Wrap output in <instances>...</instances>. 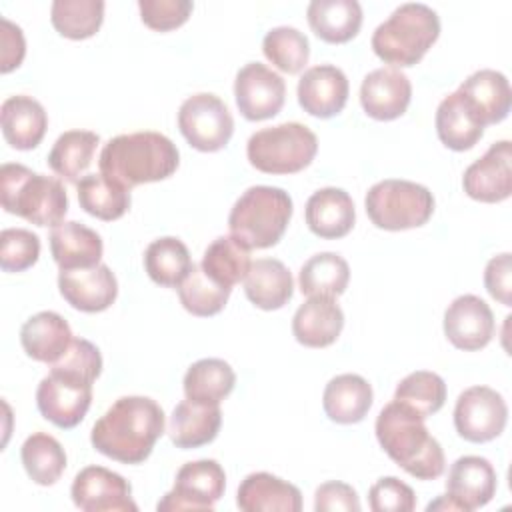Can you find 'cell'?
I'll use <instances>...</instances> for the list:
<instances>
[{
	"label": "cell",
	"mask_w": 512,
	"mask_h": 512,
	"mask_svg": "<svg viewBox=\"0 0 512 512\" xmlns=\"http://www.w3.org/2000/svg\"><path fill=\"white\" fill-rule=\"evenodd\" d=\"M164 434V410L148 396L118 398L92 426V446L122 464H140Z\"/></svg>",
	"instance_id": "1"
},
{
	"label": "cell",
	"mask_w": 512,
	"mask_h": 512,
	"mask_svg": "<svg viewBox=\"0 0 512 512\" xmlns=\"http://www.w3.org/2000/svg\"><path fill=\"white\" fill-rule=\"evenodd\" d=\"M424 420L406 404L392 400L380 410L374 430L382 450L404 472L418 480H436L446 468V458Z\"/></svg>",
	"instance_id": "2"
},
{
	"label": "cell",
	"mask_w": 512,
	"mask_h": 512,
	"mask_svg": "<svg viewBox=\"0 0 512 512\" xmlns=\"http://www.w3.org/2000/svg\"><path fill=\"white\" fill-rule=\"evenodd\" d=\"M176 144L152 130L110 138L98 158L100 174L130 190L140 184L166 180L178 168Z\"/></svg>",
	"instance_id": "3"
},
{
	"label": "cell",
	"mask_w": 512,
	"mask_h": 512,
	"mask_svg": "<svg viewBox=\"0 0 512 512\" xmlns=\"http://www.w3.org/2000/svg\"><path fill=\"white\" fill-rule=\"evenodd\" d=\"M440 36L438 14L420 2L400 4L372 34L374 54L392 68L418 64Z\"/></svg>",
	"instance_id": "4"
},
{
	"label": "cell",
	"mask_w": 512,
	"mask_h": 512,
	"mask_svg": "<svg viewBox=\"0 0 512 512\" xmlns=\"http://www.w3.org/2000/svg\"><path fill=\"white\" fill-rule=\"evenodd\" d=\"M0 200L6 212L36 226L56 228L68 212V196L62 182L54 176L32 172L22 164H2Z\"/></svg>",
	"instance_id": "5"
},
{
	"label": "cell",
	"mask_w": 512,
	"mask_h": 512,
	"mask_svg": "<svg viewBox=\"0 0 512 512\" xmlns=\"http://www.w3.org/2000/svg\"><path fill=\"white\" fill-rule=\"evenodd\" d=\"M292 218V198L278 186H250L232 206L228 216L230 236L246 248L278 244Z\"/></svg>",
	"instance_id": "6"
},
{
	"label": "cell",
	"mask_w": 512,
	"mask_h": 512,
	"mask_svg": "<svg viewBox=\"0 0 512 512\" xmlns=\"http://www.w3.org/2000/svg\"><path fill=\"white\" fill-rule=\"evenodd\" d=\"M316 152V134L300 122L262 128L246 144L248 162L264 174H296L310 166Z\"/></svg>",
	"instance_id": "7"
},
{
	"label": "cell",
	"mask_w": 512,
	"mask_h": 512,
	"mask_svg": "<svg viewBox=\"0 0 512 512\" xmlns=\"http://www.w3.org/2000/svg\"><path fill=\"white\" fill-rule=\"evenodd\" d=\"M364 206L376 228L398 232L424 226L434 212V196L422 184L388 178L366 192Z\"/></svg>",
	"instance_id": "8"
},
{
	"label": "cell",
	"mask_w": 512,
	"mask_h": 512,
	"mask_svg": "<svg viewBox=\"0 0 512 512\" xmlns=\"http://www.w3.org/2000/svg\"><path fill=\"white\" fill-rule=\"evenodd\" d=\"M178 128L192 148L200 152H218L232 138L234 118L216 94L198 92L182 102L178 110Z\"/></svg>",
	"instance_id": "9"
},
{
	"label": "cell",
	"mask_w": 512,
	"mask_h": 512,
	"mask_svg": "<svg viewBox=\"0 0 512 512\" xmlns=\"http://www.w3.org/2000/svg\"><path fill=\"white\" fill-rule=\"evenodd\" d=\"M92 380L50 368L36 390V404L40 414L58 428L70 430L78 426L92 402Z\"/></svg>",
	"instance_id": "10"
},
{
	"label": "cell",
	"mask_w": 512,
	"mask_h": 512,
	"mask_svg": "<svg viewBox=\"0 0 512 512\" xmlns=\"http://www.w3.org/2000/svg\"><path fill=\"white\" fill-rule=\"evenodd\" d=\"M508 422V406L500 392L488 386L466 388L454 406V428L460 438L482 444L498 438Z\"/></svg>",
	"instance_id": "11"
},
{
	"label": "cell",
	"mask_w": 512,
	"mask_h": 512,
	"mask_svg": "<svg viewBox=\"0 0 512 512\" xmlns=\"http://www.w3.org/2000/svg\"><path fill=\"white\" fill-rule=\"evenodd\" d=\"M226 488L224 468L210 458L186 462L174 480V488L156 504L162 510H212Z\"/></svg>",
	"instance_id": "12"
},
{
	"label": "cell",
	"mask_w": 512,
	"mask_h": 512,
	"mask_svg": "<svg viewBox=\"0 0 512 512\" xmlns=\"http://www.w3.org/2000/svg\"><path fill=\"white\" fill-rule=\"evenodd\" d=\"M234 98L240 114L246 120H268L282 110L286 84L282 76L266 64L248 62L236 74Z\"/></svg>",
	"instance_id": "13"
},
{
	"label": "cell",
	"mask_w": 512,
	"mask_h": 512,
	"mask_svg": "<svg viewBox=\"0 0 512 512\" xmlns=\"http://www.w3.org/2000/svg\"><path fill=\"white\" fill-rule=\"evenodd\" d=\"M72 502L84 512H136L138 506L132 500L130 482L104 468L86 466L82 468L70 488Z\"/></svg>",
	"instance_id": "14"
},
{
	"label": "cell",
	"mask_w": 512,
	"mask_h": 512,
	"mask_svg": "<svg viewBox=\"0 0 512 512\" xmlns=\"http://www.w3.org/2000/svg\"><path fill=\"white\" fill-rule=\"evenodd\" d=\"M464 192L486 204L502 202L512 194V144L498 140L482 158L472 162L462 176Z\"/></svg>",
	"instance_id": "15"
},
{
	"label": "cell",
	"mask_w": 512,
	"mask_h": 512,
	"mask_svg": "<svg viewBox=\"0 0 512 512\" xmlns=\"http://www.w3.org/2000/svg\"><path fill=\"white\" fill-rule=\"evenodd\" d=\"M494 326L490 306L474 294L454 298L444 312V334L458 350L474 352L484 348L494 336Z\"/></svg>",
	"instance_id": "16"
},
{
	"label": "cell",
	"mask_w": 512,
	"mask_h": 512,
	"mask_svg": "<svg viewBox=\"0 0 512 512\" xmlns=\"http://www.w3.org/2000/svg\"><path fill=\"white\" fill-rule=\"evenodd\" d=\"M58 288L72 308L88 314L110 308L118 296L116 276L106 264L60 270Z\"/></svg>",
	"instance_id": "17"
},
{
	"label": "cell",
	"mask_w": 512,
	"mask_h": 512,
	"mask_svg": "<svg viewBox=\"0 0 512 512\" xmlns=\"http://www.w3.org/2000/svg\"><path fill=\"white\" fill-rule=\"evenodd\" d=\"M412 98V84L400 68L384 66L364 76L360 104L374 120H394L402 116Z\"/></svg>",
	"instance_id": "18"
},
{
	"label": "cell",
	"mask_w": 512,
	"mask_h": 512,
	"mask_svg": "<svg viewBox=\"0 0 512 512\" xmlns=\"http://www.w3.org/2000/svg\"><path fill=\"white\" fill-rule=\"evenodd\" d=\"M348 78L332 64H318L308 68L298 80V102L310 116L332 118L344 110L348 100Z\"/></svg>",
	"instance_id": "19"
},
{
	"label": "cell",
	"mask_w": 512,
	"mask_h": 512,
	"mask_svg": "<svg viewBox=\"0 0 512 512\" xmlns=\"http://www.w3.org/2000/svg\"><path fill=\"white\" fill-rule=\"evenodd\" d=\"M496 470L482 456H462L450 470L446 494L456 502L458 510L470 512L486 506L496 494Z\"/></svg>",
	"instance_id": "20"
},
{
	"label": "cell",
	"mask_w": 512,
	"mask_h": 512,
	"mask_svg": "<svg viewBox=\"0 0 512 512\" xmlns=\"http://www.w3.org/2000/svg\"><path fill=\"white\" fill-rule=\"evenodd\" d=\"M236 504L244 512H300L302 494L270 472H252L240 482Z\"/></svg>",
	"instance_id": "21"
},
{
	"label": "cell",
	"mask_w": 512,
	"mask_h": 512,
	"mask_svg": "<svg viewBox=\"0 0 512 512\" xmlns=\"http://www.w3.org/2000/svg\"><path fill=\"white\" fill-rule=\"evenodd\" d=\"M458 92L470 104L482 126L498 124L510 112L512 90L508 78L498 70H476L460 84Z\"/></svg>",
	"instance_id": "22"
},
{
	"label": "cell",
	"mask_w": 512,
	"mask_h": 512,
	"mask_svg": "<svg viewBox=\"0 0 512 512\" xmlns=\"http://www.w3.org/2000/svg\"><path fill=\"white\" fill-rule=\"evenodd\" d=\"M304 216L310 232L326 240L346 236L356 222V210L350 194L336 186L316 190L306 202Z\"/></svg>",
	"instance_id": "23"
},
{
	"label": "cell",
	"mask_w": 512,
	"mask_h": 512,
	"mask_svg": "<svg viewBox=\"0 0 512 512\" xmlns=\"http://www.w3.org/2000/svg\"><path fill=\"white\" fill-rule=\"evenodd\" d=\"M344 328V312L334 298L310 296L292 318L294 338L308 348H326Z\"/></svg>",
	"instance_id": "24"
},
{
	"label": "cell",
	"mask_w": 512,
	"mask_h": 512,
	"mask_svg": "<svg viewBox=\"0 0 512 512\" xmlns=\"http://www.w3.org/2000/svg\"><path fill=\"white\" fill-rule=\"evenodd\" d=\"M74 336L68 322L52 310L30 316L20 328V344L24 352L44 364L58 362L70 348Z\"/></svg>",
	"instance_id": "25"
},
{
	"label": "cell",
	"mask_w": 512,
	"mask_h": 512,
	"mask_svg": "<svg viewBox=\"0 0 512 512\" xmlns=\"http://www.w3.org/2000/svg\"><path fill=\"white\" fill-rule=\"evenodd\" d=\"M0 122L4 140L16 150L36 148L48 128L44 106L26 94L10 96L2 102Z\"/></svg>",
	"instance_id": "26"
},
{
	"label": "cell",
	"mask_w": 512,
	"mask_h": 512,
	"mask_svg": "<svg viewBox=\"0 0 512 512\" xmlns=\"http://www.w3.org/2000/svg\"><path fill=\"white\" fill-rule=\"evenodd\" d=\"M50 252L60 270L90 268L100 264L104 244L96 230L70 220L52 228Z\"/></svg>",
	"instance_id": "27"
},
{
	"label": "cell",
	"mask_w": 512,
	"mask_h": 512,
	"mask_svg": "<svg viewBox=\"0 0 512 512\" xmlns=\"http://www.w3.org/2000/svg\"><path fill=\"white\" fill-rule=\"evenodd\" d=\"M222 424V410L220 406L198 404L192 400H182L176 404L170 416L168 434L176 448L190 450L204 444H210Z\"/></svg>",
	"instance_id": "28"
},
{
	"label": "cell",
	"mask_w": 512,
	"mask_h": 512,
	"mask_svg": "<svg viewBox=\"0 0 512 512\" xmlns=\"http://www.w3.org/2000/svg\"><path fill=\"white\" fill-rule=\"evenodd\" d=\"M372 386L358 374L334 376L322 394V406L326 416L336 424L360 422L372 406Z\"/></svg>",
	"instance_id": "29"
},
{
	"label": "cell",
	"mask_w": 512,
	"mask_h": 512,
	"mask_svg": "<svg viewBox=\"0 0 512 512\" xmlns=\"http://www.w3.org/2000/svg\"><path fill=\"white\" fill-rule=\"evenodd\" d=\"M246 298L260 310L282 308L294 292L290 270L276 258H258L244 278Z\"/></svg>",
	"instance_id": "30"
},
{
	"label": "cell",
	"mask_w": 512,
	"mask_h": 512,
	"mask_svg": "<svg viewBox=\"0 0 512 512\" xmlns=\"http://www.w3.org/2000/svg\"><path fill=\"white\" fill-rule=\"evenodd\" d=\"M306 18L320 40L344 44L352 40L362 26V6L356 0H312Z\"/></svg>",
	"instance_id": "31"
},
{
	"label": "cell",
	"mask_w": 512,
	"mask_h": 512,
	"mask_svg": "<svg viewBox=\"0 0 512 512\" xmlns=\"http://www.w3.org/2000/svg\"><path fill=\"white\" fill-rule=\"evenodd\" d=\"M436 132L446 148L464 152L470 150L482 138L484 126L480 124L464 96L456 90L438 104Z\"/></svg>",
	"instance_id": "32"
},
{
	"label": "cell",
	"mask_w": 512,
	"mask_h": 512,
	"mask_svg": "<svg viewBox=\"0 0 512 512\" xmlns=\"http://www.w3.org/2000/svg\"><path fill=\"white\" fill-rule=\"evenodd\" d=\"M236 384L232 366L222 358H202L184 374V394L188 400L218 406Z\"/></svg>",
	"instance_id": "33"
},
{
	"label": "cell",
	"mask_w": 512,
	"mask_h": 512,
	"mask_svg": "<svg viewBox=\"0 0 512 512\" xmlns=\"http://www.w3.org/2000/svg\"><path fill=\"white\" fill-rule=\"evenodd\" d=\"M192 266L186 244L176 236H162L150 242L144 252V268L150 280L166 288H178Z\"/></svg>",
	"instance_id": "34"
},
{
	"label": "cell",
	"mask_w": 512,
	"mask_h": 512,
	"mask_svg": "<svg viewBox=\"0 0 512 512\" xmlns=\"http://www.w3.org/2000/svg\"><path fill=\"white\" fill-rule=\"evenodd\" d=\"M350 280L348 262L336 252H320L308 258L298 274L300 292L310 296L336 298L344 294Z\"/></svg>",
	"instance_id": "35"
},
{
	"label": "cell",
	"mask_w": 512,
	"mask_h": 512,
	"mask_svg": "<svg viewBox=\"0 0 512 512\" xmlns=\"http://www.w3.org/2000/svg\"><path fill=\"white\" fill-rule=\"evenodd\" d=\"M100 136L92 130H68L60 134L48 154V166L68 182H78L92 164Z\"/></svg>",
	"instance_id": "36"
},
{
	"label": "cell",
	"mask_w": 512,
	"mask_h": 512,
	"mask_svg": "<svg viewBox=\"0 0 512 512\" xmlns=\"http://www.w3.org/2000/svg\"><path fill=\"white\" fill-rule=\"evenodd\" d=\"M250 266V248H246L234 236H218L212 240L200 262L204 274L226 288H232L244 280Z\"/></svg>",
	"instance_id": "37"
},
{
	"label": "cell",
	"mask_w": 512,
	"mask_h": 512,
	"mask_svg": "<svg viewBox=\"0 0 512 512\" xmlns=\"http://www.w3.org/2000/svg\"><path fill=\"white\" fill-rule=\"evenodd\" d=\"M78 202L84 212L100 220H118L130 208V190L108 180L104 174H86L76 182Z\"/></svg>",
	"instance_id": "38"
},
{
	"label": "cell",
	"mask_w": 512,
	"mask_h": 512,
	"mask_svg": "<svg viewBox=\"0 0 512 512\" xmlns=\"http://www.w3.org/2000/svg\"><path fill=\"white\" fill-rule=\"evenodd\" d=\"M20 458L30 480L40 486L56 484L66 468V452L62 444L46 432L28 436L20 448Z\"/></svg>",
	"instance_id": "39"
},
{
	"label": "cell",
	"mask_w": 512,
	"mask_h": 512,
	"mask_svg": "<svg viewBox=\"0 0 512 512\" xmlns=\"http://www.w3.org/2000/svg\"><path fill=\"white\" fill-rule=\"evenodd\" d=\"M52 26L70 40L94 36L104 20L102 0H54L50 8Z\"/></svg>",
	"instance_id": "40"
},
{
	"label": "cell",
	"mask_w": 512,
	"mask_h": 512,
	"mask_svg": "<svg viewBox=\"0 0 512 512\" xmlns=\"http://www.w3.org/2000/svg\"><path fill=\"white\" fill-rule=\"evenodd\" d=\"M230 292H232V288H226V286L214 282L196 264L192 266L190 274L178 286V298H180V304L184 306V310L190 312L192 316H200V318L218 314L226 306Z\"/></svg>",
	"instance_id": "41"
},
{
	"label": "cell",
	"mask_w": 512,
	"mask_h": 512,
	"mask_svg": "<svg viewBox=\"0 0 512 512\" xmlns=\"http://www.w3.org/2000/svg\"><path fill=\"white\" fill-rule=\"evenodd\" d=\"M264 56L282 72L298 74L310 58V42L294 26H276L262 40Z\"/></svg>",
	"instance_id": "42"
},
{
	"label": "cell",
	"mask_w": 512,
	"mask_h": 512,
	"mask_svg": "<svg viewBox=\"0 0 512 512\" xmlns=\"http://www.w3.org/2000/svg\"><path fill=\"white\" fill-rule=\"evenodd\" d=\"M394 400L406 404L422 418L436 414L446 402V384L442 376L428 370H416L400 380Z\"/></svg>",
	"instance_id": "43"
},
{
	"label": "cell",
	"mask_w": 512,
	"mask_h": 512,
	"mask_svg": "<svg viewBox=\"0 0 512 512\" xmlns=\"http://www.w3.org/2000/svg\"><path fill=\"white\" fill-rule=\"evenodd\" d=\"M40 256V238L26 228H6L0 234V266L4 272H24Z\"/></svg>",
	"instance_id": "44"
},
{
	"label": "cell",
	"mask_w": 512,
	"mask_h": 512,
	"mask_svg": "<svg viewBox=\"0 0 512 512\" xmlns=\"http://www.w3.org/2000/svg\"><path fill=\"white\" fill-rule=\"evenodd\" d=\"M194 4L190 0H138L142 22L156 32H168L182 26Z\"/></svg>",
	"instance_id": "45"
},
{
	"label": "cell",
	"mask_w": 512,
	"mask_h": 512,
	"mask_svg": "<svg viewBox=\"0 0 512 512\" xmlns=\"http://www.w3.org/2000/svg\"><path fill=\"white\" fill-rule=\"evenodd\" d=\"M368 502L374 512H412L416 494L396 476H384L370 486Z\"/></svg>",
	"instance_id": "46"
},
{
	"label": "cell",
	"mask_w": 512,
	"mask_h": 512,
	"mask_svg": "<svg viewBox=\"0 0 512 512\" xmlns=\"http://www.w3.org/2000/svg\"><path fill=\"white\" fill-rule=\"evenodd\" d=\"M360 508L362 506H360L356 490L346 482L330 480L316 488V494H314V510L316 512H334V510L358 512Z\"/></svg>",
	"instance_id": "47"
},
{
	"label": "cell",
	"mask_w": 512,
	"mask_h": 512,
	"mask_svg": "<svg viewBox=\"0 0 512 512\" xmlns=\"http://www.w3.org/2000/svg\"><path fill=\"white\" fill-rule=\"evenodd\" d=\"M484 286L488 294L504 306L512 304V256L502 252L488 260L484 270Z\"/></svg>",
	"instance_id": "48"
},
{
	"label": "cell",
	"mask_w": 512,
	"mask_h": 512,
	"mask_svg": "<svg viewBox=\"0 0 512 512\" xmlns=\"http://www.w3.org/2000/svg\"><path fill=\"white\" fill-rule=\"evenodd\" d=\"M0 72L8 74L10 70L18 68L24 60L26 54V42H24V34L22 28L14 22H10L8 18H0Z\"/></svg>",
	"instance_id": "49"
},
{
	"label": "cell",
	"mask_w": 512,
	"mask_h": 512,
	"mask_svg": "<svg viewBox=\"0 0 512 512\" xmlns=\"http://www.w3.org/2000/svg\"><path fill=\"white\" fill-rule=\"evenodd\" d=\"M426 510H428V512H432V510H458V506H456V502L446 494V496H440L438 500L430 502V504L426 506Z\"/></svg>",
	"instance_id": "50"
}]
</instances>
